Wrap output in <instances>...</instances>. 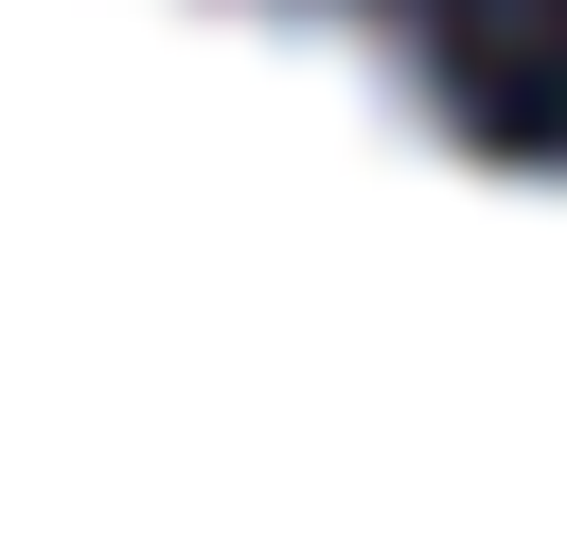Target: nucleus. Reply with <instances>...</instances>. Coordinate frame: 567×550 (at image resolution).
Listing matches in <instances>:
<instances>
[{
  "mask_svg": "<svg viewBox=\"0 0 567 550\" xmlns=\"http://www.w3.org/2000/svg\"><path fill=\"white\" fill-rule=\"evenodd\" d=\"M425 160V71L337 0H0V213H177Z\"/></svg>",
  "mask_w": 567,
  "mask_h": 550,
  "instance_id": "f257e3e1",
  "label": "nucleus"
}]
</instances>
